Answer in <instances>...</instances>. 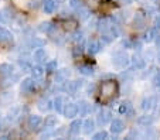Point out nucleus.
I'll use <instances>...</instances> for the list:
<instances>
[{
	"instance_id": "57",
	"label": "nucleus",
	"mask_w": 160,
	"mask_h": 140,
	"mask_svg": "<svg viewBox=\"0 0 160 140\" xmlns=\"http://www.w3.org/2000/svg\"><path fill=\"white\" fill-rule=\"evenodd\" d=\"M156 58H157V61L160 62V50H159V52H156Z\"/></svg>"
},
{
	"instance_id": "9",
	"label": "nucleus",
	"mask_w": 160,
	"mask_h": 140,
	"mask_svg": "<svg viewBox=\"0 0 160 140\" xmlns=\"http://www.w3.org/2000/svg\"><path fill=\"white\" fill-rule=\"evenodd\" d=\"M81 129H82V120L81 119H75V120L71 122L70 128H68V132H70V134H72V136H78Z\"/></svg>"
},
{
	"instance_id": "5",
	"label": "nucleus",
	"mask_w": 160,
	"mask_h": 140,
	"mask_svg": "<svg viewBox=\"0 0 160 140\" xmlns=\"http://www.w3.org/2000/svg\"><path fill=\"white\" fill-rule=\"evenodd\" d=\"M156 104H157V98L156 96H146V98H143L140 106H142L143 110L148 112V110L154 109V108H156Z\"/></svg>"
},
{
	"instance_id": "25",
	"label": "nucleus",
	"mask_w": 160,
	"mask_h": 140,
	"mask_svg": "<svg viewBox=\"0 0 160 140\" xmlns=\"http://www.w3.org/2000/svg\"><path fill=\"white\" fill-rule=\"evenodd\" d=\"M119 113L122 115H132V104L129 101H123L119 105Z\"/></svg>"
},
{
	"instance_id": "48",
	"label": "nucleus",
	"mask_w": 160,
	"mask_h": 140,
	"mask_svg": "<svg viewBox=\"0 0 160 140\" xmlns=\"http://www.w3.org/2000/svg\"><path fill=\"white\" fill-rule=\"evenodd\" d=\"M132 48L136 50V51H140V50H142V43H140V41H133V43H132Z\"/></svg>"
},
{
	"instance_id": "36",
	"label": "nucleus",
	"mask_w": 160,
	"mask_h": 140,
	"mask_svg": "<svg viewBox=\"0 0 160 140\" xmlns=\"http://www.w3.org/2000/svg\"><path fill=\"white\" fill-rule=\"evenodd\" d=\"M109 34H111L113 38H116V37H119V34H121V30H119V27H118V24H111L109 26Z\"/></svg>"
},
{
	"instance_id": "29",
	"label": "nucleus",
	"mask_w": 160,
	"mask_h": 140,
	"mask_svg": "<svg viewBox=\"0 0 160 140\" xmlns=\"http://www.w3.org/2000/svg\"><path fill=\"white\" fill-rule=\"evenodd\" d=\"M44 41L40 38H37V37H33V38L30 40V41H27V47L28 48H40V47H44Z\"/></svg>"
},
{
	"instance_id": "54",
	"label": "nucleus",
	"mask_w": 160,
	"mask_h": 140,
	"mask_svg": "<svg viewBox=\"0 0 160 140\" xmlns=\"http://www.w3.org/2000/svg\"><path fill=\"white\" fill-rule=\"evenodd\" d=\"M87 92H88V95H92V92H94V85H89V86H88Z\"/></svg>"
},
{
	"instance_id": "56",
	"label": "nucleus",
	"mask_w": 160,
	"mask_h": 140,
	"mask_svg": "<svg viewBox=\"0 0 160 140\" xmlns=\"http://www.w3.org/2000/svg\"><path fill=\"white\" fill-rule=\"evenodd\" d=\"M154 40H156V44L160 47V36H156V38H154Z\"/></svg>"
},
{
	"instance_id": "35",
	"label": "nucleus",
	"mask_w": 160,
	"mask_h": 140,
	"mask_svg": "<svg viewBox=\"0 0 160 140\" xmlns=\"http://www.w3.org/2000/svg\"><path fill=\"white\" fill-rule=\"evenodd\" d=\"M38 30L41 31V33H51V31L54 30V26H52V23L45 22V23H41V24H40Z\"/></svg>"
},
{
	"instance_id": "44",
	"label": "nucleus",
	"mask_w": 160,
	"mask_h": 140,
	"mask_svg": "<svg viewBox=\"0 0 160 140\" xmlns=\"http://www.w3.org/2000/svg\"><path fill=\"white\" fill-rule=\"evenodd\" d=\"M142 134H140L139 130H136V129H132V130L129 132V134H128L126 139H133V137H140Z\"/></svg>"
},
{
	"instance_id": "42",
	"label": "nucleus",
	"mask_w": 160,
	"mask_h": 140,
	"mask_svg": "<svg viewBox=\"0 0 160 140\" xmlns=\"http://www.w3.org/2000/svg\"><path fill=\"white\" fill-rule=\"evenodd\" d=\"M112 20H113L116 24H122V23L125 22V18H123V16H122V13H113Z\"/></svg>"
},
{
	"instance_id": "45",
	"label": "nucleus",
	"mask_w": 160,
	"mask_h": 140,
	"mask_svg": "<svg viewBox=\"0 0 160 140\" xmlns=\"http://www.w3.org/2000/svg\"><path fill=\"white\" fill-rule=\"evenodd\" d=\"M153 85L156 88H160V72H156L153 75Z\"/></svg>"
},
{
	"instance_id": "12",
	"label": "nucleus",
	"mask_w": 160,
	"mask_h": 140,
	"mask_svg": "<svg viewBox=\"0 0 160 140\" xmlns=\"http://www.w3.org/2000/svg\"><path fill=\"white\" fill-rule=\"evenodd\" d=\"M82 133L87 134V136H89L92 132L95 130V122L92 120V119H85V122H82Z\"/></svg>"
},
{
	"instance_id": "39",
	"label": "nucleus",
	"mask_w": 160,
	"mask_h": 140,
	"mask_svg": "<svg viewBox=\"0 0 160 140\" xmlns=\"http://www.w3.org/2000/svg\"><path fill=\"white\" fill-rule=\"evenodd\" d=\"M71 40L75 41V43H81L82 40H84V34H82V31H75V33H72L71 34Z\"/></svg>"
},
{
	"instance_id": "27",
	"label": "nucleus",
	"mask_w": 160,
	"mask_h": 140,
	"mask_svg": "<svg viewBox=\"0 0 160 140\" xmlns=\"http://www.w3.org/2000/svg\"><path fill=\"white\" fill-rule=\"evenodd\" d=\"M75 14H77V17H78L81 22H84V20H88V18L91 17L89 10L85 9V7H79V9H77Z\"/></svg>"
},
{
	"instance_id": "38",
	"label": "nucleus",
	"mask_w": 160,
	"mask_h": 140,
	"mask_svg": "<svg viewBox=\"0 0 160 140\" xmlns=\"http://www.w3.org/2000/svg\"><path fill=\"white\" fill-rule=\"evenodd\" d=\"M145 58L148 60V61H153V60H156V51H154L153 48H148V51L145 52Z\"/></svg>"
},
{
	"instance_id": "19",
	"label": "nucleus",
	"mask_w": 160,
	"mask_h": 140,
	"mask_svg": "<svg viewBox=\"0 0 160 140\" xmlns=\"http://www.w3.org/2000/svg\"><path fill=\"white\" fill-rule=\"evenodd\" d=\"M130 61H132L133 68H135L136 71H138V70H145L146 62H145V60H143L142 57H139V55H136V54H135L132 58H130Z\"/></svg>"
},
{
	"instance_id": "15",
	"label": "nucleus",
	"mask_w": 160,
	"mask_h": 140,
	"mask_svg": "<svg viewBox=\"0 0 160 140\" xmlns=\"http://www.w3.org/2000/svg\"><path fill=\"white\" fill-rule=\"evenodd\" d=\"M14 99V94L12 91L0 92V105H10Z\"/></svg>"
},
{
	"instance_id": "3",
	"label": "nucleus",
	"mask_w": 160,
	"mask_h": 140,
	"mask_svg": "<svg viewBox=\"0 0 160 140\" xmlns=\"http://www.w3.org/2000/svg\"><path fill=\"white\" fill-rule=\"evenodd\" d=\"M112 120V112L109 109H101L98 112V118H97V122L99 126H105L108 123H111Z\"/></svg>"
},
{
	"instance_id": "11",
	"label": "nucleus",
	"mask_w": 160,
	"mask_h": 140,
	"mask_svg": "<svg viewBox=\"0 0 160 140\" xmlns=\"http://www.w3.org/2000/svg\"><path fill=\"white\" fill-rule=\"evenodd\" d=\"M28 128L31 129V130H36V129H38L40 126H41V123H42V119H41V116H38V115H31V116H28Z\"/></svg>"
},
{
	"instance_id": "58",
	"label": "nucleus",
	"mask_w": 160,
	"mask_h": 140,
	"mask_svg": "<svg viewBox=\"0 0 160 140\" xmlns=\"http://www.w3.org/2000/svg\"><path fill=\"white\" fill-rule=\"evenodd\" d=\"M122 2H125V3H128V4L132 3V0H122Z\"/></svg>"
},
{
	"instance_id": "18",
	"label": "nucleus",
	"mask_w": 160,
	"mask_h": 140,
	"mask_svg": "<svg viewBox=\"0 0 160 140\" xmlns=\"http://www.w3.org/2000/svg\"><path fill=\"white\" fill-rule=\"evenodd\" d=\"M37 108H38L41 112H47L52 108V102L50 101L48 98H41L38 102H37Z\"/></svg>"
},
{
	"instance_id": "1",
	"label": "nucleus",
	"mask_w": 160,
	"mask_h": 140,
	"mask_svg": "<svg viewBox=\"0 0 160 140\" xmlns=\"http://www.w3.org/2000/svg\"><path fill=\"white\" fill-rule=\"evenodd\" d=\"M129 62H130V57L128 55V52H125V51H118L112 55V64L115 65L116 68H119V70L128 67Z\"/></svg>"
},
{
	"instance_id": "23",
	"label": "nucleus",
	"mask_w": 160,
	"mask_h": 140,
	"mask_svg": "<svg viewBox=\"0 0 160 140\" xmlns=\"http://www.w3.org/2000/svg\"><path fill=\"white\" fill-rule=\"evenodd\" d=\"M13 72H14L13 65H10V64H2L0 65V76L7 78L9 75H13Z\"/></svg>"
},
{
	"instance_id": "51",
	"label": "nucleus",
	"mask_w": 160,
	"mask_h": 140,
	"mask_svg": "<svg viewBox=\"0 0 160 140\" xmlns=\"http://www.w3.org/2000/svg\"><path fill=\"white\" fill-rule=\"evenodd\" d=\"M122 16H123L125 22H126L128 18H129V16H130V10H123V12H122Z\"/></svg>"
},
{
	"instance_id": "24",
	"label": "nucleus",
	"mask_w": 160,
	"mask_h": 140,
	"mask_svg": "<svg viewBox=\"0 0 160 140\" xmlns=\"http://www.w3.org/2000/svg\"><path fill=\"white\" fill-rule=\"evenodd\" d=\"M13 34L6 28H0V43H12Z\"/></svg>"
},
{
	"instance_id": "4",
	"label": "nucleus",
	"mask_w": 160,
	"mask_h": 140,
	"mask_svg": "<svg viewBox=\"0 0 160 140\" xmlns=\"http://www.w3.org/2000/svg\"><path fill=\"white\" fill-rule=\"evenodd\" d=\"M64 116L67 119H74L75 116H78V109H77V104H67L64 105V110H62Z\"/></svg>"
},
{
	"instance_id": "41",
	"label": "nucleus",
	"mask_w": 160,
	"mask_h": 140,
	"mask_svg": "<svg viewBox=\"0 0 160 140\" xmlns=\"http://www.w3.org/2000/svg\"><path fill=\"white\" fill-rule=\"evenodd\" d=\"M18 112H20V108H13L9 112V115H7V120H14V119L17 118Z\"/></svg>"
},
{
	"instance_id": "37",
	"label": "nucleus",
	"mask_w": 160,
	"mask_h": 140,
	"mask_svg": "<svg viewBox=\"0 0 160 140\" xmlns=\"http://www.w3.org/2000/svg\"><path fill=\"white\" fill-rule=\"evenodd\" d=\"M57 61L55 60H51V61L45 62V70L48 71V72H54V71H57Z\"/></svg>"
},
{
	"instance_id": "30",
	"label": "nucleus",
	"mask_w": 160,
	"mask_h": 140,
	"mask_svg": "<svg viewBox=\"0 0 160 140\" xmlns=\"http://www.w3.org/2000/svg\"><path fill=\"white\" fill-rule=\"evenodd\" d=\"M109 22L106 20V18H102V20H98L97 22V28L101 31V33H108L109 30Z\"/></svg>"
},
{
	"instance_id": "47",
	"label": "nucleus",
	"mask_w": 160,
	"mask_h": 140,
	"mask_svg": "<svg viewBox=\"0 0 160 140\" xmlns=\"http://www.w3.org/2000/svg\"><path fill=\"white\" fill-rule=\"evenodd\" d=\"M102 41L105 44H109V43H112V41H113V37H112L111 34H103V36H102Z\"/></svg>"
},
{
	"instance_id": "7",
	"label": "nucleus",
	"mask_w": 160,
	"mask_h": 140,
	"mask_svg": "<svg viewBox=\"0 0 160 140\" xmlns=\"http://www.w3.org/2000/svg\"><path fill=\"white\" fill-rule=\"evenodd\" d=\"M18 65H20V68L24 71V72H30V70H31L30 57H28L27 54L20 55V57H18Z\"/></svg>"
},
{
	"instance_id": "22",
	"label": "nucleus",
	"mask_w": 160,
	"mask_h": 140,
	"mask_svg": "<svg viewBox=\"0 0 160 140\" xmlns=\"http://www.w3.org/2000/svg\"><path fill=\"white\" fill-rule=\"evenodd\" d=\"M119 78L122 79V82H132L133 78H135V68L126 70L125 72H122L121 75H119Z\"/></svg>"
},
{
	"instance_id": "43",
	"label": "nucleus",
	"mask_w": 160,
	"mask_h": 140,
	"mask_svg": "<svg viewBox=\"0 0 160 140\" xmlns=\"http://www.w3.org/2000/svg\"><path fill=\"white\" fill-rule=\"evenodd\" d=\"M70 6L77 10V9H79V7H82V2L81 0H70Z\"/></svg>"
},
{
	"instance_id": "53",
	"label": "nucleus",
	"mask_w": 160,
	"mask_h": 140,
	"mask_svg": "<svg viewBox=\"0 0 160 140\" xmlns=\"http://www.w3.org/2000/svg\"><path fill=\"white\" fill-rule=\"evenodd\" d=\"M74 54L78 55V54H82V46H78L75 47V50H74Z\"/></svg>"
},
{
	"instance_id": "6",
	"label": "nucleus",
	"mask_w": 160,
	"mask_h": 140,
	"mask_svg": "<svg viewBox=\"0 0 160 140\" xmlns=\"http://www.w3.org/2000/svg\"><path fill=\"white\" fill-rule=\"evenodd\" d=\"M34 86H36L34 78H26V79H23L20 84V91L23 92V94H30L34 89Z\"/></svg>"
},
{
	"instance_id": "14",
	"label": "nucleus",
	"mask_w": 160,
	"mask_h": 140,
	"mask_svg": "<svg viewBox=\"0 0 160 140\" xmlns=\"http://www.w3.org/2000/svg\"><path fill=\"white\" fill-rule=\"evenodd\" d=\"M146 26V17L142 14V13H136L135 17H133V27L140 30Z\"/></svg>"
},
{
	"instance_id": "52",
	"label": "nucleus",
	"mask_w": 160,
	"mask_h": 140,
	"mask_svg": "<svg viewBox=\"0 0 160 140\" xmlns=\"http://www.w3.org/2000/svg\"><path fill=\"white\" fill-rule=\"evenodd\" d=\"M97 22H98V20L92 18V22H89V24H88V28H95V27H97Z\"/></svg>"
},
{
	"instance_id": "13",
	"label": "nucleus",
	"mask_w": 160,
	"mask_h": 140,
	"mask_svg": "<svg viewBox=\"0 0 160 140\" xmlns=\"http://www.w3.org/2000/svg\"><path fill=\"white\" fill-rule=\"evenodd\" d=\"M102 44L99 43V41H97V40H91V41H88V46H87V48H88V52L89 54H98V52L102 50Z\"/></svg>"
},
{
	"instance_id": "50",
	"label": "nucleus",
	"mask_w": 160,
	"mask_h": 140,
	"mask_svg": "<svg viewBox=\"0 0 160 140\" xmlns=\"http://www.w3.org/2000/svg\"><path fill=\"white\" fill-rule=\"evenodd\" d=\"M122 46L126 47V48H132V43H130L129 40H123V41H122Z\"/></svg>"
},
{
	"instance_id": "10",
	"label": "nucleus",
	"mask_w": 160,
	"mask_h": 140,
	"mask_svg": "<svg viewBox=\"0 0 160 140\" xmlns=\"http://www.w3.org/2000/svg\"><path fill=\"white\" fill-rule=\"evenodd\" d=\"M123 130H125V125H123L122 120H119V119H113V120H111V132L113 134H119Z\"/></svg>"
},
{
	"instance_id": "16",
	"label": "nucleus",
	"mask_w": 160,
	"mask_h": 140,
	"mask_svg": "<svg viewBox=\"0 0 160 140\" xmlns=\"http://www.w3.org/2000/svg\"><path fill=\"white\" fill-rule=\"evenodd\" d=\"M13 18V12L9 7H4L2 12H0V23L2 24H7L9 22H12Z\"/></svg>"
},
{
	"instance_id": "34",
	"label": "nucleus",
	"mask_w": 160,
	"mask_h": 140,
	"mask_svg": "<svg viewBox=\"0 0 160 140\" xmlns=\"http://www.w3.org/2000/svg\"><path fill=\"white\" fill-rule=\"evenodd\" d=\"M156 36H157V28H150V30L146 31L143 40H145L146 43H150V41H153V40L156 38Z\"/></svg>"
},
{
	"instance_id": "2",
	"label": "nucleus",
	"mask_w": 160,
	"mask_h": 140,
	"mask_svg": "<svg viewBox=\"0 0 160 140\" xmlns=\"http://www.w3.org/2000/svg\"><path fill=\"white\" fill-rule=\"evenodd\" d=\"M116 92V84L113 81H106L101 86V95L103 99H109L111 96H113V94Z\"/></svg>"
},
{
	"instance_id": "40",
	"label": "nucleus",
	"mask_w": 160,
	"mask_h": 140,
	"mask_svg": "<svg viewBox=\"0 0 160 140\" xmlns=\"http://www.w3.org/2000/svg\"><path fill=\"white\" fill-rule=\"evenodd\" d=\"M92 139H95V140H103V139H108V133H106L105 130H99V132H97V133L92 136Z\"/></svg>"
},
{
	"instance_id": "55",
	"label": "nucleus",
	"mask_w": 160,
	"mask_h": 140,
	"mask_svg": "<svg viewBox=\"0 0 160 140\" xmlns=\"http://www.w3.org/2000/svg\"><path fill=\"white\" fill-rule=\"evenodd\" d=\"M156 28H160V16L156 18Z\"/></svg>"
},
{
	"instance_id": "26",
	"label": "nucleus",
	"mask_w": 160,
	"mask_h": 140,
	"mask_svg": "<svg viewBox=\"0 0 160 140\" xmlns=\"http://www.w3.org/2000/svg\"><path fill=\"white\" fill-rule=\"evenodd\" d=\"M52 105H54V109L57 110V113H62L64 105H65V99H64L62 96H57L54 99V102H52Z\"/></svg>"
},
{
	"instance_id": "20",
	"label": "nucleus",
	"mask_w": 160,
	"mask_h": 140,
	"mask_svg": "<svg viewBox=\"0 0 160 140\" xmlns=\"http://www.w3.org/2000/svg\"><path fill=\"white\" fill-rule=\"evenodd\" d=\"M77 109H78L79 116H87L88 113H89V104H88L87 101H84V99H81V101L77 104Z\"/></svg>"
},
{
	"instance_id": "17",
	"label": "nucleus",
	"mask_w": 160,
	"mask_h": 140,
	"mask_svg": "<svg viewBox=\"0 0 160 140\" xmlns=\"http://www.w3.org/2000/svg\"><path fill=\"white\" fill-rule=\"evenodd\" d=\"M70 75H71V72H70V70H67V68L57 71V74H55V82L62 84L64 81H67V79L70 78Z\"/></svg>"
},
{
	"instance_id": "33",
	"label": "nucleus",
	"mask_w": 160,
	"mask_h": 140,
	"mask_svg": "<svg viewBox=\"0 0 160 140\" xmlns=\"http://www.w3.org/2000/svg\"><path fill=\"white\" fill-rule=\"evenodd\" d=\"M79 74H82V75L85 76H91V75H94V67H91V65H81V67L78 68Z\"/></svg>"
},
{
	"instance_id": "21",
	"label": "nucleus",
	"mask_w": 160,
	"mask_h": 140,
	"mask_svg": "<svg viewBox=\"0 0 160 140\" xmlns=\"http://www.w3.org/2000/svg\"><path fill=\"white\" fill-rule=\"evenodd\" d=\"M55 0H42V9L47 14H52L55 12Z\"/></svg>"
},
{
	"instance_id": "46",
	"label": "nucleus",
	"mask_w": 160,
	"mask_h": 140,
	"mask_svg": "<svg viewBox=\"0 0 160 140\" xmlns=\"http://www.w3.org/2000/svg\"><path fill=\"white\" fill-rule=\"evenodd\" d=\"M74 84H75L77 91H79V89H82L85 86V81H84V79H77V81H74Z\"/></svg>"
},
{
	"instance_id": "59",
	"label": "nucleus",
	"mask_w": 160,
	"mask_h": 140,
	"mask_svg": "<svg viewBox=\"0 0 160 140\" xmlns=\"http://www.w3.org/2000/svg\"><path fill=\"white\" fill-rule=\"evenodd\" d=\"M55 2H57V3H64L65 0H55Z\"/></svg>"
},
{
	"instance_id": "8",
	"label": "nucleus",
	"mask_w": 160,
	"mask_h": 140,
	"mask_svg": "<svg viewBox=\"0 0 160 140\" xmlns=\"http://www.w3.org/2000/svg\"><path fill=\"white\" fill-rule=\"evenodd\" d=\"M33 60L37 62V64L45 62V60H47V52H45V50L42 48V47L36 48V51H34V54H33Z\"/></svg>"
},
{
	"instance_id": "31",
	"label": "nucleus",
	"mask_w": 160,
	"mask_h": 140,
	"mask_svg": "<svg viewBox=\"0 0 160 140\" xmlns=\"http://www.w3.org/2000/svg\"><path fill=\"white\" fill-rule=\"evenodd\" d=\"M44 125H45V128H55V126L58 125L57 116H54V115L47 116V118H45V120H44Z\"/></svg>"
},
{
	"instance_id": "49",
	"label": "nucleus",
	"mask_w": 160,
	"mask_h": 140,
	"mask_svg": "<svg viewBox=\"0 0 160 140\" xmlns=\"http://www.w3.org/2000/svg\"><path fill=\"white\" fill-rule=\"evenodd\" d=\"M145 136L146 137H154V130H152V129L148 126V129H146V132H145Z\"/></svg>"
},
{
	"instance_id": "32",
	"label": "nucleus",
	"mask_w": 160,
	"mask_h": 140,
	"mask_svg": "<svg viewBox=\"0 0 160 140\" xmlns=\"http://www.w3.org/2000/svg\"><path fill=\"white\" fill-rule=\"evenodd\" d=\"M30 72H31V75H33V78H41L42 74H44V68L41 67V64H38V65H36V67H31Z\"/></svg>"
},
{
	"instance_id": "28",
	"label": "nucleus",
	"mask_w": 160,
	"mask_h": 140,
	"mask_svg": "<svg viewBox=\"0 0 160 140\" xmlns=\"http://www.w3.org/2000/svg\"><path fill=\"white\" fill-rule=\"evenodd\" d=\"M138 123H139L140 126L148 128V126H150L152 123H153V116L152 115H142L139 119H138Z\"/></svg>"
}]
</instances>
